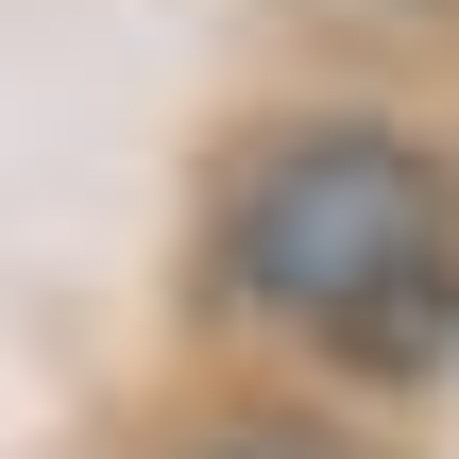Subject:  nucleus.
Listing matches in <instances>:
<instances>
[{"instance_id": "f03ea898", "label": "nucleus", "mask_w": 459, "mask_h": 459, "mask_svg": "<svg viewBox=\"0 0 459 459\" xmlns=\"http://www.w3.org/2000/svg\"><path fill=\"white\" fill-rule=\"evenodd\" d=\"M187 459H341V443H324V426H204Z\"/></svg>"}, {"instance_id": "f257e3e1", "label": "nucleus", "mask_w": 459, "mask_h": 459, "mask_svg": "<svg viewBox=\"0 0 459 459\" xmlns=\"http://www.w3.org/2000/svg\"><path fill=\"white\" fill-rule=\"evenodd\" d=\"M204 255H221V290L255 324L409 375L443 341V290H459V187L409 119H290V136L238 153Z\"/></svg>"}]
</instances>
